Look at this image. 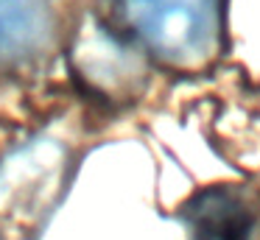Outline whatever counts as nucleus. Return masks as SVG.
<instances>
[{"label":"nucleus","instance_id":"nucleus-1","mask_svg":"<svg viewBox=\"0 0 260 240\" xmlns=\"http://www.w3.org/2000/svg\"><path fill=\"white\" fill-rule=\"evenodd\" d=\"M123 31L157 64L207 70L224 53V0H115Z\"/></svg>","mask_w":260,"mask_h":240},{"label":"nucleus","instance_id":"nucleus-2","mask_svg":"<svg viewBox=\"0 0 260 240\" xmlns=\"http://www.w3.org/2000/svg\"><path fill=\"white\" fill-rule=\"evenodd\" d=\"M73 173L70 148L37 137L0 159V234L31 237L53 215Z\"/></svg>","mask_w":260,"mask_h":240},{"label":"nucleus","instance_id":"nucleus-3","mask_svg":"<svg viewBox=\"0 0 260 240\" xmlns=\"http://www.w3.org/2000/svg\"><path fill=\"white\" fill-rule=\"evenodd\" d=\"M64 37L59 0H0V76L40 73Z\"/></svg>","mask_w":260,"mask_h":240},{"label":"nucleus","instance_id":"nucleus-4","mask_svg":"<svg viewBox=\"0 0 260 240\" xmlns=\"http://www.w3.org/2000/svg\"><path fill=\"white\" fill-rule=\"evenodd\" d=\"M176 218L187 240H260V184H207L182 201Z\"/></svg>","mask_w":260,"mask_h":240},{"label":"nucleus","instance_id":"nucleus-5","mask_svg":"<svg viewBox=\"0 0 260 240\" xmlns=\"http://www.w3.org/2000/svg\"><path fill=\"white\" fill-rule=\"evenodd\" d=\"M76 76L107 100H132L146 89V59L101 22L87 17L73 42Z\"/></svg>","mask_w":260,"mask_h":240}]
</instances>
